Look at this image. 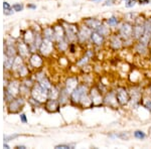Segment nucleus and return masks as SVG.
<instances>
[{"instance_id": "1", "label": "nucleus", "mask_w": 151, "mask_h": 149, "mask_svg": "<svg viewBox=\"0 0 151 149\" xmlns=\"http://www.w3.org/2000/svg\"><path fill=\"white\" fill-rule=\"evenodd\" d=\"M32 97L38 102H45L47 98V90L43 89L40 85L35 86L32 90Z\"/></svg>"}, {"instance_id": "2", "label": "nucleus", "mask_w": 151, "mask_h": 149, "mask_svg": "<svg viewBox=\"0 0 151 149\" xmlns=\"http://www.w3.org/2000/svg\"><path fill=\"white\" fill-rule=\"evenodd\" d=\"M116 97H117V101L120 105H127L130 101V96H129L128 92L126 91L124 88H120V89L117 90L116 92Z\"/></svg>"}, {"instance_id": "3", "label": "nucleus", "mask_w": 151, "mask_h": 149, "mask_svg": "<svg viewBox=\"0 0 151 149\" xmlns=\"http://www.w3.org/2000/svg\"><path fill=\"white\" fill-rule=\"evenodd\" d=\"M87 95V87L86 86H78L72 93V99L74 102H81V100L84 98V96Z\"/></svg>"}, {"instance_id": "4", "label": "nucleus", "mask_w": 151, "mask_h": 149, "mask_svg": "<svg viewBox=\"0 0 151 149\" xmlns=\"http://www.w3.org/2000/svg\"><path fill=\"white\" fill-rule=\"evenodd\" d=\"M133 33V27L130 23H123L122 26L120 27V35H122L123 37L128 38L132 35Z\"/></svg>"}, {"instance_id": "5", "label": "nucleus", "mask_w": 151, "mask_h": 149, "mask_svg": "<svg viewBox=\"0 0 151 149\" xmlns=\"http://www.w3.org/2000/svg\"><path fill=\"white\" fill-rule=\"evenodd\" d=\"M65 32H67V37L68 40L73 41L77 38V32L78 29L75 25H72V24H69V25L65 26Z\"/></svg>"}, {"instance_id": "6", "label": "nucleus", "mask_w": 151, "mask_h": 149, "mask_svg": "<svg viewBox=\"0 0 151 149\" xmlns=\"http://www.w3.org/2000/svg\"><path fill=\"white\" fill-rule=\"evenodd\" d=\"M91 35H92V31H91V28L89 26H83V27L80 29L79 31V40L81 41H85L87 40L88 38L91 37Z\"/></svg>"}, {"instance_id": "7", "label": "nucleus", "mask_w": 151, "mask_h": 149, "mask_svg": "<svg viewBox=\"0 0 151 149\" xmlns=\"http://www.w3.org/2000/svg\"><path fill=\"white\" fill-rule=\"evenodd\" d=\"M40 48L41 53H43V55H48V53L52 52V40L45 38V40H42V42H41V45H40Z\"/></svg>"}, {"instance_id": "8", "label": "nucleus", "mask_w": 151, "mask_h": 149, "mask_svg": "<svg viewBox=\"0 0 151 149\" xmlns=\"http://www.w3.org/2000/svg\"><path fill=\"white\" fill-rule=\"evenodd\" d=\"M78 87V80L77 78H69L67 80V84H65V90L69 94H72L74 90Z\"/></svg>"}, {"instance_id": "9", "label": "nucleus", "mask_w": 151, "mask_h": 149, "mask_svg": "<svg viewBox=\"0 0 151 149\" xmlns=\"http://www.w3.org/2000/svg\"><path fill=\"white\" fill-rule=\"evenodd\" d=\"M145 31V26L144 24H138V25L134 26L133 27V37L136 40H140L142 37V35H144Z\"/></svg>"}, {"instance_id": "10", "label": "nucleus", "mask_w": 151, "mask_h": 149, "mask_svg": "<svg viewBox=\"0 0 151 149\" xmlns=\"http://www.w3.org/2000/svg\"><path fill=\"white\" fill-rule=\"evenodd\" d=\"M91 99H92L93 104L95 105H99L103 102V98L101 96V93H100L96 88H94L91 91Z\"/></svg>"}, {"instance_id": "11", "label": "nucleus", "mask_w": 151, "mask_h": 149, "mask_svg": "<svg viewBox=\"0 0 151 149\" xmlns=\"http://www.w3.org/2000/svg\"><path fill=\"white\" fill-rule=\"evenodd\" d=\"M91 40L95 45H103V42H104V35H102L101 33H99L98 31L95 30L91 35Z\"/></svg>"}, {"instance_id": "12", "label": "nucleus", "mask_w": 151, "mask_h": 149, "mask_svg": "<svg viewBox=\"0 0 151 149\" xmlns=\"http://www.w3.org/2000/svg\"><path fill=\"white\" fill-rule=\"evenodd\" d=\"M105 103L108 104L109 106H115L117 104V97H116V93H109L108 95H107V97L104 99Z\"/></svg>"}, {"instance_id": "13", "label": "nucleus", "mask_w": 151, "mask_h": 149, "mask_svg": "<svg viewBox=\"0 0 151 149\" xmlns=\"http://www.w3.org/2000/svg\"><path fill=\"white\" fill-rule=\"evenodd\" d=\"M53 32H55V40L58 41L63 40L64 38V29H63L60 26H55L53 28Z\"/></svg>"}, {"instance_id": "14", "label": "nucleus", "mask_w": 151, "mask_h": 149, "mask_svg": "<svg viewBox=\"0 0 151 149\" xmlns=\"http://www.w3.org/2000/svg\"><path fill=\"white\" fill-rule=\"evenodd\" d=\"M87 26H89L90 28H93L96 30L98 28V26L101 24V21L98 20V19H95V18H91V19H88L86 21Z\"/></svg>"}, {"instance_id": "15", "label": "nucleus", "mask_w": 151, "mask_h": 149, "mask_svg": "<svg viewBox=\"0 0 151 149\" xmlns=\"http://www.w3.org/2000/svg\"><path fill=\"white\" fill-rule=\"evenodd\" d=\"M96 31H98V32L101 33L102 35L106 36V35H108L109 33H110V28H109L108 26H106V25H104V24L101 23L98 26V28L96 29Z\"/></svg>"}, {"instance_id": "16", "label": "nucleus", "mask_w": 151, "mask_h": 149, "mask_svg": "<svg viewBox=\"0 0 151 149\" xmlns=\"http://www.w3.org/2000/svg\"><path fill=\"white\" fill-rule=\"evenodd\" d=\"M121 43H122V41H121V40H120V37H119V36L115 35V36H113V37H112V40H111V45L113 46V48H115V50L121 48V45H122Z\"/></svg>"}, {"instance_id": "17", "label": "nucleus", "mask_w": 151, "mask_h": 149, "mask_svg": "<svg viewBox=\"0 0 151 149\" xmlns=\"http://www.w3.org/2000/svg\"><path fill=\"white\" fill-rule=\"evenodd\" d=\"M38 81H40V85L43 88V89L47 90V91H48V90H50V88H52V87H50V83L48 82V80L47 79V78H45V76H43L41 79L40 78V80H38Z\"/></svg>"}, {"instance_id": "18", "label": "nucleus", "mask_w": 151, "mask_h": 149, "mask_svg": "<svg viewBox=\"0 0 151 149\" xmlns=\"http://www.w3.org/2000/svg\"><path fill=\"white\" fill-rule=\"evenodd\" d=\"M30 63L35 68H38L41 65V58L37 55H33L30 58Z\"/></svg>"}, {"instance_id": "19", "label": "nucleus", "mask_w": 151, "mask_h": 149, "mask_svg": "<svg viewBox=\"0 0 151 149\" xmlns=\"http://www.w3.org/2000/svg\"><path fill=\"white\" fill-rule=\"evenodd\" d=\"M8 92L10 93L12 96H14V95H16L18 93V84L16 82H13L10 84V86L8 88Z\"/></svg>"}, {"instance_id": "20", "label": "nucleus", "mask_w": 151, "mask_h": 149, "mask_svg": "<svg viewBox=\"0 0 151 149\" xmlns=\"http://www.w3.org/2000/svg\"><path fill=\"white\" fill-rule=\"evenodd\" d=\"M47 108L50 111H57L58 110V102L55 101V99H50L47 103Z\"/></svg>"}, {"instance_id": "21", "label": "nucleus", "mask_w": 151, "mask_h": 149, "mask_svg": "<svg viewBox=\"0 0 151 149\" xmlns=\"http://www.w3.org/2000/svg\"><path fill=\"white\" fill-rule=\"evenodd\" d=\"M45 37L47 38V40H55V32H53L52 28H47L45 30Z\"/></svg>"}, {"instance_id": "22", "label": "nucleus", "mask_w": 151, "mask_h": 149, "mask_svg": "<svg viewBox=\"0 0 151 149\" xmlns=\"http://www.w3.org/2000/svg\"><path fill=\"white\" fill-rule=\"evenodd\" d=\"M18 48H19V53H20V55L22 57H26L28 55V48L24 43H19Z\"/></svg>"}, {"instance_id": "23", "label": "nucleus", "mask_w": 151, "mask_h": 149, "mask_svg": "<svg viewBox=\"0 0 151 149\" xmlns=\"http://www.w3.org/2000/svg\"><path fill=\"white\" fill-rule=\"evenodd\" d=\"M134 137L137 138V139H140V140H142V139H144L146 137V134L143 131L137 130V131L134 132Z\"/></svg>"}, {"instance_id": "24", "label": "nucleus", "mask_w": 151, "mask_h": 149, "mask_svg": "<svg viewBox=\"0 0 151 149\" xmlns=\"http://www.w3.org/2000/svg\"><path fill=\"white\" fill-rule=\"evenodd\" d=\"M23 102L22 101H20V100H17V101H14L13 103L11 104V106H10V108L12 111H16L18 108H20V104H22Z\"/></svg>"}, {"instance_id": "25", "label": "nucleus", "mask_w": 151, "mask_h": 149, "mask_svg": "<svg viewBox=\"0 0 151 149\" xmlns=\"http://www.w3.org/2000/svg\"><path fill=\"white\" fill-rule=\"evenodd\" d=\"M58 95L60 94H58V90L55 89V88H50V94H48L50 99H57Z\"/></svg>"}, {"instance_id": "26", "label": "nucleus", "mask_w": 151, "mask_h": 149, "mask_svg": "<svg viewBox=\"0 0 151 149\" xmlns=\"http://www.w3.org/2000/svg\"><path fill=\"white\" fill-rule=\"evenodd\" d=\"M107 23L109 24V26H115L118 24V19L116 17H114V16H112V17H110L107 20Z\"/></svg>"}, {"instance_id": "27", "label": "nucleus", "mask_w": 151, "mask_h": 149, "mask_svg": "<svg viewBox=\"0 0 151 149\" xmlns=\"http://www.w3.org/2000/svg\"><path fill=\"white\" fill-rule=\"evenodd\" d=\"M25 41L27 43H31L33 41V35L31 33V31H27L25 33Z\"/></svg>"}, {"instance_id": "28", "label": "nucleus", "mask_w": 151, "mask_h": 149, "mask_svg": "<svg viewBox=\"0 0 151 149\" xmlns=\"http://www.w3.org/2000/svg\"><path fill=\"white\" fill-rule=\"evenodd\" d=\"M21 66V58H16L15 60H14L13 62V65H12V67H13V69H19Z\"/></svg>"}, {"instance_id": "29", "label": "nucleus", "mask_w": 151, "mask_h": 149, "mask_svg": "<svg viewBox=\"0 0 151 149\" xmlns=\"http://www.w3.org/2000/svg\"><path fill=\"white\" fill-rule=\"evenodd\" d=\"M143 106L151 112V99H145L143 102Z\"/></svg>"}, {"instance_id": "30", "label": "nucleus", "mask_w": 151, "mask_h": 149, "mask_svg": "<svg viewBox=\"0 0 151 149\" xmlns=\"http://www.w3.org/2000/svg\"><path fill=\"white\" fill-rule=\"evenodd\" d=\"M41 40H40V35H36V37H35V46L36 48H40V45H41Z\"/></svg>"}, {"instance_id": "31", "label": "nucleus", "mask_w": 151, "mask_h": 149, "mask_svg": "<svg viewBox=\"0 0 151 149\" xmlns=\"http://www.w3.org/2000/svg\"><path fill=\"white\" fill-rule=\"evenodd\" d=\"M3 7H4V12H5V14H11V12H9V11H11L10 6H9V4L7 3V2H4Z\"/></svg>"}, {"instance_id": "32", "label": "nucleus", "mask_w": 151, "mask_h": 149, "mask_svg": "<svg viewBox=\"0 0 151 149\" xmlns=\"http://www.w3.org/2000/svg\"><path fill=\"white\" fill-rule=\"evenodd\" d=\"M126 2H127V3L125 4V6L127 7V8H131V7H133L136 4V0H128V1H126Z\"/></svg>"}, {"instance_id": "33", "label": "nucleus", "mask_w": 151, "mask_h": 149, "mask_svg": "<svg viewBox=\"0 0 151 149\" xmlns=\"http://www.w3.org/2000/svg\"><path fill=\"white\" fill-rule=\"evenodd\" d=\"M13 9L15 11H21L23 9V6L21 4H14L13 5Z\"/></svg>"}, {"instance_id": "34", "label": "nucleus", "mask_w": 151, "mask_h": 149, "mask_svg": "<svg viewBox=\"0 0 151 149\" xmlns=\"http://www.w3.org/2000/svg\"><path fill=\"white\" fill-rule=\"evenodd\" d=\"M73 145H67V144H60V145H57L55 148H73Z\"/></svg>"}, {"instance_id": "35", "label": "nucleus", "mask_w": 151, "mask_h": 149, "mask_svg": "<svg viewBox=\"0 0 151 149\" xmlns=\"http://www.w3.org/2000/svg\"><path fill=\"white\" fill-rule=\"evenodd\" d=\"M58 46H60V48L62 50H65V48H67V43H65V41H62V42L60 41V45H58Z\"/></svg>"}, {"instance_id": "36", "label": "nucleus", "mask_w": 151, "mask_h": 149, "mask_svg": "<svg viewBox=\"0 0 151 149\" xmlns=\"http://www.w3.org/2000/svg\"><path fill=\"white\" fill-rule=\"evenodd\" d=\"M113 2H114V0H107L106 2H105V3L103 4L104 6H108V5H113Z\"/></svg>"}, {"instance_id": "37", "label": "nucleus", "mask_w": 151, "mask_h": 149, "mask_svg": "<svg viewBox=\"0 0 151 149\" xmlns=\"http://www.w3.org/2000/svg\"><path fill=\"white\" fill-rule=\"evenodd\" d=\"M7 52H8V53H7V55H8L9 57H12V55H14V50H13V48H9Z\"/></svg>"}, {"instance_id": "38", "label": "nucleus", "mask_w": 151, "mask_h": 149, "mask_svg": "<svg viewBox=\"0 0 151 149\" xmlns=\"http://www.w3.org/2000/svg\"><path fill=\"white\" fill-rule=\"evenodd\" d=\"M140 4H147L150 2V0H139Z\"/></svg>"}, {"instance_id": "39", "label": "nucleus", "mask_w": 151, "mask_h": 149, "mask_svg": "<svg viewBox=\"0 0 151 149\" xmlns=\"http://www.w3.org/2000/svg\"><path fill=\"white\" fill-rule=\"evenodd\" d=\"M20 118H21V121H22L23 123H25V122H26L25 115H24V114H21V115H20Z\"/></svg>"}, {"instance_id": "40", "label": "nucleus", "mask_w": 151, "mask_h": 149, "mask_svg": "<svg viewBox=\"0 0 151 149\" xmlns=\"http://www.w3.org/2000/svg\"><path fill=\"white\" fill-rule=\"evenodd\" d=\"M4 147H5V148H9V146H8V145H7V144H6V143H4Z\"/></svg>"}, {"instance_id": "41", "label": "nucleus", "mask_w": 151, "mask_h": 149, "mask_svg": "<svg viewBox=\"0 0 151 149\" xmlns=\"http://www.w3.org/2000/svg\"><path fill=\"white\" fill-rule=\"evenodd\" d=\"M17 148H25L24 146H17Z\"/></svg>"}, {"instance_id": "42", "label": "nucleus", "mask_w": 151, "mask_h": 149, "mask_svg": "<svg viewBox=\"0 0 151 149\" xmlns=\"http://www.w3.org/2000/svg\"><path fill=\"white\" fill-rule=\"evenodd\" d=\"M92 1H101V0H92Z\"/></svg>"}, {"instance_id": "43", "label": "nucleus", "mask_w": 151, "mask_h": 149, "mask_svg": "<svg viewBox=\"0 0 151 149\" xmlns=\"http://www.w3.org/2000/svg\"><path fill=\"white\" fill-rule=\"evenodd\" d=\"M123 1H128V0H123Z\"/></svg>"}, {"instance_id": "44", "label": "nucleus", "mask_w": 151, "mask_h": 149, "mask_svg": "<svg viewBox=\"0 0 151 149\" xmlns=\"http://www.w3.org/2000/svg\"><path fill=\"white\" fill-rule=\"evenodd\" d=\"M150 20H151V18H150Z\"/></svg>"}]
</instances>
